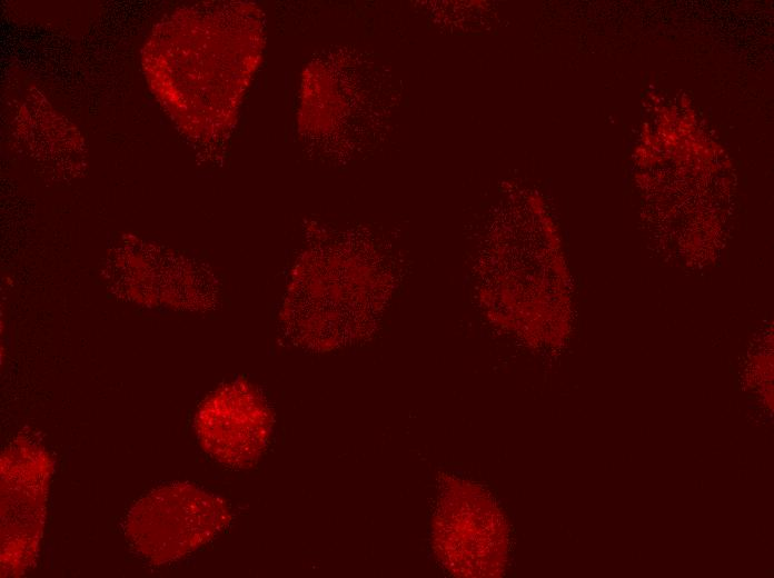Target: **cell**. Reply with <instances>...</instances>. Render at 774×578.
Returning a JSON list of instances; mask_svg holds the SVG:
<instances>
[{
	"mask_svg": "<svg viewBox=\"0 0 774 578\" xmlns=\"http://www.w3.org/2000/svg\"><path fill=\"white\" fill-rule=\"evenodd\" d=\"M231 520L227 502L199 487H158L129 510L123 529L137 554L151 565L180 559L214 539Z\"/></svg>",
	"mask_w": 774,
	"mask_h": 578,
	"instance_id": "cell-1",
	"label": "cell"
},
{
	"mask_svg": "<svg viewBox=\"0 0 774 578\" xmlns=\"http://www.w3.org/2000/svg\"><path fill=\"white\" fill-rule=\"evenodd\" d=\"M53 466L42 446L22 437L1 454V577L22 576L38 557Z\"/></svg>",
	"mask_w": 774,
	"mask_h": 578,
	"instance_id": "cell-2",
	"label": "cell"
},
{
	"mask_svg": "<svg viewBox=\"0 0 774 578\" xmlns=\"http://www.w3.org/2000/svg\"><path fill=\"white\" fill-rule=\"evenodd\" d=\"M274 417L264 397L245 380L229 382L200 405L195 430L202 449L220 464L254 467L269 442Z\"/></svg>",
	"mask_w": 774,
	"mask_h": 578,
	"instance_id": "cell-3",
	"label": "cell"
}]
</instances>
